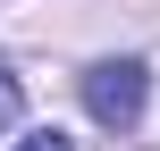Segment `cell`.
<instances>
[{"label":"cell","instance_id":"1","mask_svg":"<svg viewBox=\"0 0 160 151\" xmlns=\"http://www.w3.org/2000/svg\"><path fill=\"white\" fill-rule=\"evenodd\" d=\"M143 92H152V67H143V59H93V67H84V109H93V126H110V134H127V126L143 118Z\"/></svg>","mask_w":160,"mask_h":151},{"label":"cell","instance_id":"2","mask_svg":"<svg viewBox=\"0 0 160 151\" xmlns=\"http://www.w3.org/2000/svg\"><path fill=\"white\" fill-rule=\"evenodd\" d=\"M17 118V76H8V59H0V126Z\"/></svg>","mask_w":160,"mask_h":151},{"label":"cell","instance_id":"3","mask_svg":"<svg viewBox=\"0 0 160 151\" xmlns=\"http://www.w3.org/2000/svg\"><path fill=\"white\" fill-rule=\"evenodd\" d=\"M17 151H76L68 134H34V143H17Z\"/></svg>","mask_w":160,"mask_h":151}]
</instances>
